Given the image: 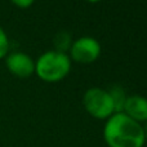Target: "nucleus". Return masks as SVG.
Instances as JSON below:
<instances>
[{"label":"nucleus","instance_id":"nucleus-8","mask_svg":"<svg viewBox=\"0 0 147 147\" xmlns=\"http://www.w3.org/2000/svg\"><path fill=\"white\" fill-rule=\"evenodd\" d=\"M71 36L66 32H59L56 35L54 38V51L57 52H62V53H67V51H70L71 48Z\"/></svg>","mask_w":147,"mask_h":147},{"label":"nucleus","instance_id":"nucleus-11","mask_svg":"<svg viewBox=\"0 0 147 147\" xmlns=\"http://www.w3.org/2000/svg\"><path fill=\"white\" fill-rule=\"evenodd\" d=\"M143 128H145V136H146V142H147V121L145 123V125H143Z\"/></svg>","mask_w":147,"mask_h":147},{"label":"nucleus","instance_id":"nucleus-10","mask_svg":"<svg viewBox=\"0 0 147 147\" xmlns=\"http://www.w3.org/2000/svg\"><path fill=\"white\" fill-rule=\"evenodd\" d=\"M16 7L21 8V9H26V8H30L31 5L35 3V0H10Z\"/></svg>","mask_w":147,"mask_h":147},{"label":"nucleus","instance_id":"nucleus-12","mask_svg":"<svg viewBox=\"0 0 147 147\" xmlns=\"http://www.w3.org/2000/svg\"><path fill=\"white\" fill-rule=\"evenodd\" d=\"M88 3H98V1H101V0H86Z\"/></svg>","mask_w":147,"mask_h":147},{"label":"nucleus","instance_id":"nucleus-9","mask_svg":"<svg viewBox=\"0 0 147 147\" xmlns=\"http://www.w3.org/2000/svg\"><path fill=\"white\" fill-rule=\"evenodd\" d=\"M9 38H8L5 30L0 26V59L5 58L7 54L9 53Z\"/></svg>","mask_w":147,"mask_h":147},{"label":"nucleus","instance_id":"nucleus-4","mask_svg":"<svg viewBox=\"0 0 147 147\" xmlns=\"http://www.w3.org/2000/svg\"><path fill=\"white\" fill-rule=\"evenodd\" d=\"M70 59L78 63H93L101 56V44L92 36H81L72 41L70 48Z\"/></svg>","mask_w":147,"mask_h":147},{"label":"nucleus","instance_id":"nucleus-3","mask_svg":"<svg viewBox=\"0 0 147 147\" xmlns=\"http://www.w3.org/2000/svg\"><path fill=\"white\" fill-rule=\"evenodd\" d=\"M83 105L90 116L98 120H107L115 114V106L109 90L102 88H89L83 96Z\"/></svg>","mask_w":147,"mask_h":147},{"label":"nucleus","instance_id":"nucleus-1","mask_svg":"<svg viewBox=\"0 0 147 147\" xmlns=\"http://www.w3.org/2000/svg\"><path fill=\"white\" fill-rule=\"evenodd\" d=\"M103 140L109 147H143L145 128L124 112H115L105 123Z\"/></svg>","mask_w":147,"mask_h":147},{"label":"nucleus","instance_id":"nucleus-5","mask_svg":"<svg viewBox=\"0 0 147 147\" xmlns=\"http://www.w3.org/2000/svg\"><path fill=\"white\" fill-rule=\"evenodd\" d=\"M8 71L17 78H28L35 72V61L23 52H12L5 57Z\"/></svg>","mask_w":147,"mask_h":147},{"label":"nucleus","instance_id":"nucleus-2","mask_svg":"<svg viewBox=\"0 0 147 147\" xmlns=\"http://www.w3.org/2000/svg\"><path fill=\"white\" fill-rule=\"evenodd\" d=\"M71 59L69 54L57 51L43 53L35 62V74L45 83H57L69 75Z\"/></svg>","mask_w":147,"mask_h":147},{"label":"nucleus","instance_id":"nucleus-7","mask_svg":"<svg viewBox=\"0 0 147 147\" xmlns=\"http://www.w3.org/2000/svg\"><path fill=\"white\" fill-rule=\"evenodd\" d=\"M109 93H110V96H111L112 101H114L115 112H123L125 99H127V96H125L124 89H123L121 86H119V85H114L109 90Z\"/></svg>","mask_w":147,"mask_h":147},{"label":"nucleus","instance_id":"nucleus-6","mask_svg":"<svg viewBox=\"0 0 147 147\" xmlns=\"http://www.w3.org/2000/svg\"><path fill=\"white\" fill-rule=\"evenodd\" d=\"M123 112L130 117V119L136 120L138 123H146L147 121V98L143 96H129L127 97L124 103V109Z\"/></svg>","mask_w":147,"mask_h":147}]
</instances>
